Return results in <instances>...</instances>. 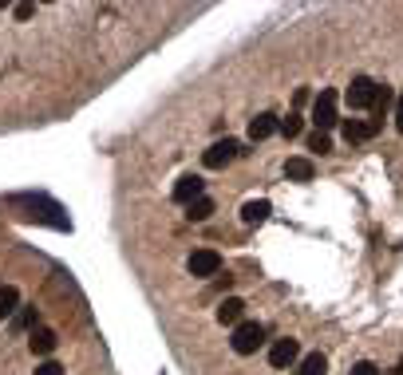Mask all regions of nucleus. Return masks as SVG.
Listing matches in <instances>:
<instances>
[{"label": "nucleus", "mask_w": 403, "mask_h": 375, "mask_svg": "<svg viewBox=\"0 0 403 375\" xmlns=\"http://www.w3.org/2000/svg\"><path fill=\"white\" fill-rule=\"evenodd\" d=\"M308 150H317V154H329V150H332V138H329L324 131H313V134H308Z\"/></svg>", "instance_id": "nucleus-18"}, {"label": "nucleus", "mask_w": 403, "mask_h": 375, "mask_svg": "<svg viewBox=\"0 0 403 375\" xmlns=\"http://www.w3.org/2000/svg\"><path fill=\"white\" fill-rule=\"evenodd\" d=\"M376 79H368V75H356L352 83H348V107L352 111H364V107H372V103H376Z\"/></svg>", "instance_id": "nucleus-4"}, {"label": "nucleus", "mask_w": 403, "mask_h": 375, "mask_svg": "<svg viewBox=\"0 0 403 375\" xmlns=\"http://www.w3.org/2000/svg\"><path fill=\"white\" fill-rule=\"evenodd\" d=\"M297 360H301L297 340H277V344L269 348V363H273V367H293Z\"/></svg>", "instance_id": "nucleus-8"}, {"label": "nucleus", "mask_w": 403, "mask_h": 375, "mask_svg": "<svg viewBox=\"0 0 403 375\" xmlns=\"http://www.w3.org/2000/svg\"><path fill=\"white\" fill-rule=\"evenodd\" d=\"M348 375H379V367L376 363H368V360H360V363H352V372Z\"/></svg>", "instance_id": "nucleus-20"}, {"label": "nucleus", "mask_w": 403, "mask_h": 375, "mask_svg": "<svg viewBox=\"0 0 403 375\" xmlns=\"http://www.w3.org/2000/svg\"><path fill=\"white\" fill-rule=\"evenodd\" d=\"M395 99H400V95H395L388 83H379V87H376V103H372V111H376L379 119H384V115H388V107L395 103Z\"/></svg>", "instance_id": "nucleus-16"}, {"label": "nucleus", "mask_w": 403, "mask_h": 375, "mask_svg": "<svg viewBox=\"0 0 403 375\" xmlns=\"http://www.w3.org/2000/svg\"><path fill=\"white\" fill-rule=\"evenodd\" d=\"M198 198H206V182L198 178V174L178 178V186H174V202H178V206H194Z\"/></svg>", "instance_id": "nucleus-6"}, {"label": "nucleus", "mask_w": 403, "mask_h": 375, "mask_svg": "<svg viewBox=\"0 0 403 375\" xmlns=\"http://www.w3.org/2000/svg\"><path fill=\"white\" fill-rule=\"evenodd\" d=\"M340 131H344V138L348 143H368V138H376V131H379V119H344L340 122Z\"/></svg>", "instance_id": "nucleus-7"}, {"label": "nucleus", "mask_w": 403, "mask_h": 375, "mask_svg": "<svg viewBox=\"0 0 403 375\" xmlns=\"http://www.w3.org/2000/svg\"><path fill=\"white\" fill-rule=\"evenodd\" d=\"M395 127H400V134H403V95L395 99Z\"/></svg>", "instance_id": "nucleus-24"}, {"label": "nucleus", "mask_w": 403, "mask_h": 375, "mask_svg": "<svg viewBox=\"0 0 403 375\" xmlns=\"http://www.w3.org/2000/svg\"><path fill=\"white\" fill-rule=\"evenodd\" d=\"M297 375H329V360L320 351H308L305 360L297 363Z\"/></svg>", "instance_id": "nucleus-15"}, {"label": "nucleus", "mask_w": 403, "mask_h": 375, "mask_svg": "<svg viewBox=\"0 0 403 375\" xmlns=\"http://www.w3.org/2000/svg\"><path fill=\"white\" fill-rule=\"evenodd\" d=\"M56 332L52 328H32V336H28V348H32V356H52L56 351Z\"/></svg>", "instance_id": "nucleus-10"}, {"label": "nucleus", "mask_w": 403, "mask_h": 375, "mask_svg": "<svg viewBox=\"0 0 403 375\" xmlns=\"http://www.w3.org/2000/svg\"><path fill=\"white\" fill-rule=\"evenodd\" d=\"M237 154H242V143H237V138H226V143H214V146H210L206 154H202V162H206L210 170H221V166H230Z\"/></svg>", "instance_id": "nucleus-5"}, {"label": "nucleus", "mask_w": 403, "mask_h": 375, "mask_svg": "<svg viewBox=\"0 0 403 375\" xmlns=\"http://www.w3.org/2000/svg\"><path fill=\"white\" fill-rule=\"evenodd\" d=\"M313 174H317V170H313V162H308V158H289V162H285V178L313 182Z\"/></svg>", "instance_id": "nucleus-14"}, {"label": "nucleus", "mask_w": 403, "mask_h": 375, "mask_svg": "<svg viewBox=\"0 0 403 375\" xmlns=\"http://www.w3.org/2000/svg\"><path fill=\"white\" fill-rule=\"evenodd\" d=\"M186 269H190V277L210 280V277H218V273H221V257L214 253V249H194L190 261H186Z\"/></svg>", "instance_id": "nucleus-3"}, {"label": "nucleus", "mask_w": 403, "mask_h": 375, "mask_svg": "<svg viewBox=\"0 0 403 375\" xmlns=\"http://www.w3.org/2000/svg\"><path fill=\"white\" fill-rule=\"evenodd\" d=\"M16 328H36V308H24L16 316Z\"/></svg>", "instance_id": "nucleus-21"}, {"label": "nucleus", "mask_w": 403, "mask_h": 375, "mask_svg": "<svg viewBox=\"0 0 403 375\" xmlns=\"http://www.w3.org/2000/svg\"><path fill=\"white\" fill-rule=\"evenodd\" d=\"M233 351L237 356H253L261 344H265V324H257V320H242V324L233 328Z\"/></svg>", "instance_id": "nucleus-1"}, {"label": "nucleus", "mask_w": 403, "mask_h": 375, "mask_svg": "<svg viewBox=\"0 0 403 375\" xmlns=\"http://www.w3.org/2000/svg\"><path fill=\"white\" fill-rule=\"evenodd\" d=\"M301 127H305V119H301V115H289V119H281V134H285V138H297V134H301Z\"/></svg>", "instance_id": "nucleus-19"}, {"label": "nucleus", "mask_w": 403, "mask_h": 375, "mask_svg": "<svg viewBox=\"0 0 403 375\" xmlns=\"http://www.w3.org/2000/svg\"><path fill=\"white\" fill-rule=\"evenodd\" d=\"M16 308H20V289L16 285H0V320L16 316Z\"/></svg>", "instance_id": "nucleus-13"}, {"label": "nucleus", "mask_w": 403, "mask_h": 375, "mask_svg": "<svg viewBox=\"0 0 403 375\" xmlns=\"http://www.w3.org/2000/svg\"><path fill=\"white\" fill-rule=\"evenodd\" d=\"M36 375H63V367H60L56 360H44V363L36 367Z\"/></svg>", "instance_id": "nucleus-22"}, {"label": "nucleus", "mask_w": 403, "mask_h": 375, "mask_svg": "<svg viewBox=\"0 0 403 375\" xmlns=\"http://www.w3.org/2000/svg\"><path fill=\"white\" fill-rule=\"evenodd\" d=\"M269 214H273V206H269L265 198H257V202H245V206H242V221H245V225H261Z\"/></svg>", "instance_id": "nucleus-12"}, {"label": "nucleus", "mask_w": 403, "mask_h": 375, "mask_svg": "<svg viewBox=\"0 0 403 375\" xmlns=\"http://www.w3.org/2000/svg\"><path fill=\"white\" fill-rule=\"evenodd\" d=\"M336 103H340V99H336V91H329V87H324L317 99H313V122H317V131L329 134L332 127L340 122V115H336Z\"/></svg>", "instance_id": "nucleus-2"}, {"label": "nucleus", "mask_w": 403, "mask_h": 375, "mask_svg": "<svg viewBox=\"0 0 403 375\" xmlns=\"http://www.w3.org/2000/svg\"><path fill=\"white\" fill-rule=\"evenodd\" d=\"M245 320V304L237 301V296H226V301L218 304V324H230V328H237Z\"/></svg>", "instance_id": "nucleus-11"}, {"label": "nucleus", "mask_w": 403, "mask_h": 375, "mask_svg": "<svg viewBox=\"0 0 403 375\" xmlns=\"http://www.w3.org/2000/svg\"><path fill=\"white\" fill-rule=\"evenodd\" d=\"M36 13V8H32V4H16V20H28V16Z\"/></svg>", "instance_id": "nucleus-23"}, {"label": "nucleus", "mask_w": 403, "mask_h": 375, "mask_svg": "<svg viewBox=\"0 0 403 375\" xmlns=\"http://www.w3.org/2000/svg\"><path fill=\"white\" fill-rule=\"evenodd\" d=\"M281 131V119H277V115H257L253 122H249V138H253V143H265V138H273V134Z\"/></svg>", "instance_id": "nucleus-9"}, {"label": "nucleus", "mask_w": 403, "mask_h": 375, "mask_svg": "<svg viewBox=\"0 0 403 375\" xmlns=\"http://www.w3.org/2000/svg\"><path fill=\"white\" fill-rule=\"evenodd\" d=\"M395 375H403V356H400V363H395Z\"/></svg>", "instance_id": "nucleus-25"}, {"label": "nucleus", "mask_w": 403, "mask_h": 375, "mask_svg": "<svg viewBox=\"0 0 403 375\" xmlns=\"http://www.w3.org/2000/svg\"><path fill=\"white\" fill-rule=\"evenodd\" d=\"M210 214H214V202H210V198H198L194 206H186V218L190 221H206Z\"/></svg>", "instance_id": "nucleus-17"}]
</instances>
